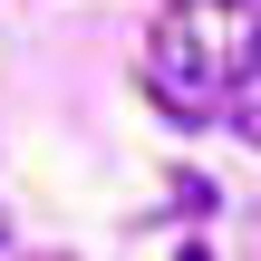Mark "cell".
<instances>
[{
	"mask_svg": "<svg viewBox=\"0 0 261 261\" xmlns=\"http://www.w3.org/2000/svg\"><path fill=\"white\" fill-rule=\"evenodd\" d=\"M261 77V0H165L145 39V97L184 126L223 116Z\"/></svg>",
	"mask_w": 261,
	"mask_h": 261,
	"instance_id": "6da1fadb",
	"label": "cell"
},
{
	"mask_svg": "<svg viewBox=\"0 0 261 261\" xmlns=\"http://www.w3.org/2000/svg\"><path fill=\"white\" fill-rule=\"evenodd\" d=\"M232 126H242V145H261V107H242V116H232Z\"/></svg>",
	"mask_w": 261,
	"mask_h": 261,
	"instance_id": "7a4b0ae2",
	"label": "cell"
},
{
	"mask_svg": "<svg viewBox=\"0 0 261 261\" xmlns=\"http://www.w3.org/2000/svg\"><path fill=\"white\" fill-rule=\"evenodd\" d=\"M0 242H10V213H0Z\"/></svg>",
	"mask_w": 261,
	"mask_h": 261,
	"instance_id": "3957f363",
	"label": "cell"
}]
</instances>
